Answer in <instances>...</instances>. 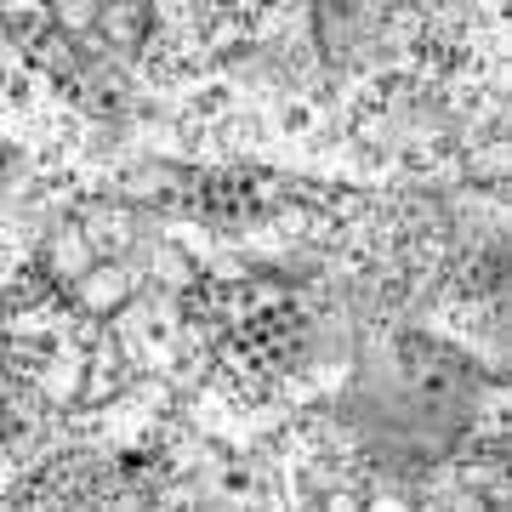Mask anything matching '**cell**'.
I'll list each match as a JSON object with an SVG mask.
<instances>
[{
    "label": "cell",
    "instance_id": "1",
    "mask_svg": "<svg viewBox=\"0 0 512 512\" xmlns=\"http://www.w3.org/2000/svg\"><path fill=\"white\" fill-rule=\"evenodd\" d=\"M29 69L52 74L57 86H69V80H80V52H74V35L69 29H46V35L29 40Z\"/></svg>",
    "mask_w": 512,
    "mask_h": 512
},
{
    "label": "cell",
    "instance_id": "2",
    "mask_svg": "<svg viewBox=\"0 0 512 512\" xmlns=\"http://www.w3.org/2000/svg\"><path fill=\"white\" fill-rule=\"evenodd\" d=\"M131 109V92H126V74L120 69H86V103L80 114H92V120H120Z\"/></svg>",
    "mask_w": 512,
    "mask_h": 512
},
{
    "label": "cell",
    "instance_id": "3",
    "mask_svg": "<svg viewBox=\"0 0 512 512\" xmlns=\"http://www.w3.org/2000/svg\"><path fill=\"white\" fill-rule=\"evenodd\" d=\"M103 40H109L114 52L126 57V52H137L148 40V23H154V6H103Z\"/></svg>",
    "mask_w": 512,
    "mask_h": 512
},
{
    "label": "cell",
    "instance_id": "4",
    "mask_svg": "<svg viewBox=\"0 0 512 512\" xmlns=\"http://www.w3.org/2000/svg\"><path fill=\"white\" fill-rule=\"evenodd\" d=\"M313 23H319V57H325L330 69L336 63H348V46H353V23L359 12H342V6H313Z\"/></svg>",
    "mask_w": 512,
    "mask_h": 512
},
{
    "label": "cell",
    "instance_id": "5",
    "mask_svg": "<svg viewBox=\"0 0 512 512\" xmlns=\"http://www.w3.org/2000/svg\"><path fill=\"white\" fill-rule=\"evenodd\" d=\"M279 126L291 131V137H302V131L313 126V103H285V109H279Z\"/></svg>",
    "mask_w": 512,
    "mask_h": 512
}]
</instances>
